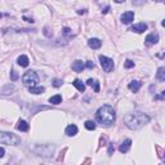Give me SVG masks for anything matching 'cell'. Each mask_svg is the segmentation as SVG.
I'll return each instance as SVG.
<instances>
[{
  "label": "cell",
  "mask_w": 165,
  "mask_h": 165,
  "mask_svg": "<svg viewBox=\"0 0 165 165\" xmlns=\"http://www.w3.org/2000/svg\"><path fill=\"white\" fill-rule=\"evenodd\" d=\"M150 121V116L146 115L143 112H133V113H128L124 117V123L131 130H137L141 129L142 126H144L147 123Z\"/></svg>",
  "instance_id": "6da1fadb"
},
{
  "label": "cell",
  "mask_w": 165,
  "mask_h": 165,
  "mask_svg": "<svg viewBox=\"0 0 165 165\" xmlns=\"http://www.w3.org/2000/svg\"><path fill=\"white\" fill-rule=\"evenodd\" d=\"M95 120L105 126H111L116 120L115 110H113L110 105H103L102 107H99L97 110Z\"/></svg>",
  "instance_id": "7a4b0ae2"
},
{
  "label": "cell",
  "mask_w": 165,
  "mask_h": 165,
  "mask_svg": "<svg viewBox=\"0 0 165 165\" xmlns=\"http://www.w3.org/2000/svg\"><path fill=\"white\" fill-rule=\"evenodd\" d=\"M21 138L17 137L13 133H8V131H0V143L8 144V146H15L19 144Z\"/></svg>",
  "instance_id": "3957f363"
},
{
  "label": "cell",
  "mask_w": 165,
  "mask_h": 165,
  "mask_svg": "<svg viewBox=\"0 0 165 165\" xmlns=\"http://www.w3.org/2000/svg\"><path fill=\"white\" fill-rule=\"evenodd\" d=\"M22 82L25 85H27L28 88H30V87H35V85L39 82L38 74H36L35 71H27L22 76Z\"/></svg>",
  "instance_id": "277c9868"
},
{
  "label": "cell",
  "mask_w": 165,
  "mask_h": 165,
  "mask_svg": "<svg viewBox=\"0 0 165 165\" xmlns=\"http://www.w3.org/2000/svg\"><path fill=\"white\" fill-rule=\"evenodd\" d=\"M99 61H101V66L105 70L106 72H111L113 70V61L111 58L106 56H99Z\"/></svg>",
  "instance_id": "5b68a950"
},
{
  "label": "cell",
  "mask_w": 165,
  "mask_h": 165,
  "mask_svg": "<svg viewBox=\"0 0 165 165\" xmlns=\"http://www.w3.org/2000/svg\"><path fill=\"white\" fill-rule=\"evenodd\" d=\"M159 34L156 32H152V34H148L146 38V40H144V43H146L147 46H151V45H155V44L159 43Z\"/></svg>",
  "instance_id": "8992f818"
},
{
  "label": "cell",
  "mask_w": 165,
  "mask_h": 165,
  "mask_svg": "<svg viewBox=\"0 0 165 165\" xmlns=\"http://www.w3.org/2000/svg\"><path fill=\"white\" fill-rule=\"evenodd\" d=\"M133 19H134V12H125L124 14H121V22H123L124 25L131 23Z\"/></svg>",
  "instance_id": "52a82bcc"
},
{
  "label": "cell",
  "mask_w": 165,
  "mask_h": 165,
  "mask_svg": "<svg viewBox=\"0 0 165 165\" xmlns=\"http://www.w3.org/2000/svg\"><path fill=\"white\" fill-rule=\"evenodd\" d=\"M88 45H89L92 49H99L101 46H102V41L97 38H93V39H89V40H88Z\"/></svg>",
  "instance_id": "ba28073f"
},
{
  "label": "cell",
  "mask_w": 165,
  "mask_h": 165,
  "mask_svg": "<svg viewBox=\"0 0 165 165\" xmlns=\"http://www.w3.org/2000/svg\"><path fill=\"white\" fill-rule=\"evenodd\" d=\"M146 30H147V25H146V23H143V22L137 23V25H134L133 27L130 28V31H134V32H138V34L144 32Z\"/></svg>",
  "instance_id": "9c48e42d"
},
{
  "label": "cell",
  "mask_w": 165,
  "mask_h": 165,
  "mask_svg": "<svg viewBox=\"0 0 165 165\" xmlns=\"http://www.w3.org/2000/svg\"><path fill=\"white\" fill-rule=\"evenodd\" d=\"M130 146H131V141H130V139H125V141L120 144V147H119V151H120L121 154H125V152L129 151Z\"/></svg>",
  "instance_id": "30bf717a"
},
{
  "label": "cell",
  "mask_w": 165,
  "mask_h": 165,
  "mask_svg": "<svg viewBox=\"0 0 165 165\" xmlns=\"http://www.w3.org/2000/svg\"><path fill=\"white\" fill-rule=\"evenodd\" d=\"M53 152H54V146H44L43 147V151H40L39 154H40L41 156L49 157V156H52V155H53Z\"/></svg>",
  "instance_id": "8fae6325"
},
{
  "label": "cell",
  "mask_w": 165,
  "mask_h": 165,
  "mask_svg": "<svg viewBox=\"0 0 165 165\" xmlns=\"http://www.w3.org/2000/svg\"><path fill=\"white\" fill-rule=\"evenodd\" d=\"M85 68V64H84V62L82 61H75L74 63H72V70H74L75 72H81L82 70Z\"/></svg>",
  "instance_id": "7c38bea8"
},
{
  "label": "cell",
  "mask_w": 165,
  "mask_h": 165,
  "mask_svg": "<svg viewBox=\"0 0 165 165\" xmlns=\"http://www.w3.org/2000/svg\"><path fill=\"white\" fill-rule=\"evenodd\" d=\"M77 130H79V129H77V126L75 125V124H71V125H68L66 128V134L68 137H72V135H76L77 134Z\"/></svg>",
  "instance_id": "4fadbf2b"
},
{
  "label": "cell",
  "mask_w": 165,
  "mask_h": 165,
  "mask_svg": "<svg viewBox=\"0 0 165 165\" xmlns=\"http://www.w3.org/2000/svg\"><path fill=\"white\" fill-rule=\"evenodd\" d=\"M17 62H18V64H19L21 67H27L28 63H30V61H28V57L25 56V54H22V56L18 57Z\"/></svg>",
  "instance_id": "5bb4252c"
},
{
  "label": "cell",
  "mask_w": 165,
  "mask_h": 165,
  "mask_svg": "<svg viewBox=\"0 0 165 165\" xmlns=\"http://www.w3.org/2000/svg\"><path fill=\"white\" fill-rule=\"evenodd\" d=\"M17 129H18V130H21V131H27L28 129H30V125L27 124V121L19 120V121H18V124H17Z\"/></svg>",
  "instance_id": "9a60e30c"
},
{
  "label": "cell",
  "mask_w": 165,
  "mask_h": 165,
  "mask_svg": "<svg viewBox=\"0 0 165 165\" xmlns=\"http://www.w3.org/2000/svg\"><path fill=\"white\" fill-rule=\"evenodd\" d=\"M72 84H74V87L76 88V89L79 90V92H81V93H82V92H85V84L81 81V80H79V79H75Z\"/></svg>",
  "instance_id": "2e32d148"
},
{
  "label": "cell",
  "mask_w": 165,
  "mask_h": 165,
  "mask_svg": "<svg viewBox=\"0 0 165 165\" xmlns=\"http://www.w3.org/2000/svg\"><path fill=\"white\" fill-rule=\"evenodd\" d=\"M128 88L131 90V92L137 93L139 89H141V82L135 81V80H134V81H130V82H129V85H128Z\"/></svg>",
  "instance_id": "e0dca14e"
},
{
  "label": "cell",
  "mask_w": 165,
  "mask_h": 165,
  "mask_svg": "<svg viewBox=\"0 0 165 165\" xmlns=\"http://www.w3.org/2000/svg\"><path fill=\"white\" fill-rule=\"evenodd\" d=\"M28 92L32 93V94H41V93L45 92V88L44 87H30L28 88Z\"/></svg>",
  "instance_id": "ac0fdd59"
},
{
  "label": "cell",
  "mask_w": 165,
  "mask_h": 165,
  "mask_svg": "<svg viewBox=\"0 0 165 165\" xmlns=\"http://www.w3.org/2000/svg\"><path fill=\"white\" fill-rule=\"evenodd\" d=\"M87 84L89 85V87H93V88H94V92H95V93H98V92H99V82H98L97 80H93V79H88Z\"/></svg>",
  "instance_id": "d6986e66"
},
{
  "label": "cell",
  "mask_w": 165,
  "mask_h": 165,
  "mask_svg": "<svg viewBox=\"0 0 165 165\" xmlns=\"http://www.w3.org/2000/svg\"><path fill=\"white\" fill-rule=\"evenodd\" d=\"M156 79L160 80V81H165V67H160V68L157 70Z\"/></svg>",
  "instance_id": "ffe728a7"
},
{
  "label": "cell",
  "mask_w": 165,
  "mask_h": 165,
  "mask_svg": "<svg viewBox=\"0 0 165 165\" xmlns=\"http://www.w3.org/2000/svg\"><path fill=\"white\" fill-rule=\"evenodd\" d=\"M49 102H50L52 105H59V103H62V95H59V94L53 95V97L49 98Z\"/></svg>",
  "instance_id": "44dd1931"
},
{
  "label": "cell",
  "mask_w": 165,
  "mask_h": 165,
  "mask_svg": "<svg viewBox=\"0 0 165 165\" xmlns=\"http://www.w3.org/2000/svg\"><path fill=\"white\" fill-rule=\"evenodd\" d=\"M85 128L88 129V130H94L95 129V124L93 123V121H90V120H88V121H85Z\"/></svg>",
  "instance_id": "7402d4cb"
},
{
  "label": "cell",
  "mask_w": 165,
  "mask_h": 165,
  "mask_svg": "<svg viewBox=\"0 0 165 165\" xmlns=\"http://www.w3.org/2000/svg\"><path fill=\"white\" fill-rule=\"evenodd\" d=\"M124 67H125V68H131V67H134V62L128 59V61H125V63H124Z\"/></svg>",
  "instance_id": "603a6c76"
},
{
  "label": "cell",
  "mask_w": 165,
  "mask_h": 165,
  "mask_svg": "<svg viewBox=\"0 0 165 165\" xmlns=\"http://www.w3.org/2000/svg\"><path fill=\"white\" fill-rule=\"evenodd\" d=\"M53 85H54L56 88H59V87L62 85V80H59V79H54V80H53Z\"/></svg>",
  "instance_id": "cb8c5ba5"
},
{
  "label": "cell",
  "mask_w": 165,
  "mask_h": 165,
  "mask_svg": "<svg viewBox=\"0 0 165 165\" xmlns=\"http://www.w3.org/2000/svg\"><path fill=\"white\" fill-rule=\"evenodd\" d=\"M10 79H12L13 81H15V80L18 79V74H17V72H15V71H12V72H10Z\"/></svg>",
  "instance_id": "d4e9b609"
},
{
  "label": "cell",
  "mask_w": 165,
  "mask_h": 165,
  "mask_svg": "<svg viewBox=\"0 0 165 165\" xmlns=\"http://www.w3.org/2000/svg\"><path fill=\"white\" fill-rule=\"evenodd\" d=\"M164 97H165V92H161L160 95H155V99H164Z\"/></svg>",
  "instance_id": "484cf974"
},
{
  "label": "cell",
  "mask_w": 165,
  "mask_h": 165,
  "mask_svg": "<svg viewBox=\"0 0 165 165\" xmlns=\"http://www.w3.org/2000/svg\"><path fill=\"white\" fill-rule=\"evenodd\" d=\"M85 66H87L88 68H94V63H93V62H90V61H88Z\"/></svg>",
  "instance_id": "4316f807"
},
{
  "label": "cell",
  "mask_w": 165,
  "mask_h": 165,
  "mask_svg": "<svg viewBox=\"0 0 165 165\" xmlns=\"http://www.w3.org/2000/svg\"><path fill=\"white\" fill-rule=\"evenodd\" d=\"M44 34H45L46 36H50V32H49V27L46 26V27H44Z\"/></svg>",
  "instance_id": "83f0119b"
},
{
  "label": "cell",
  "mask_w": 165,
  "mask_h": 165,
  "mask_svg": "<svg viewBox=\"0 0 165 165\" xmlns=\"http://www.w3.org/2000/svg\"><path fill=\"white\" fill-rule=\"evenodd\" d=\"M62 31H63V34H66V35H68V34L71 32V30H70L68 27H64V28H63V30H62Z\"/></svg>",
  "instance_id": "f1b7e54d"
},
{
  "label": "cell",
  "mask_w": 165,
  "mask_h": 165,
  "mask_svg": "<svg viewBox=\"0 0 165 165\" xmlns=\"http://www.w3.org/2000/svg\"><path fill=\"white\" fill-rule=\"evenodd\" d=\"M87 13V10L85 9H80V10H77V14H85Z\"/></svg>",
  "instance_id": "f546056e"
},
{
  "label": "cell",
  "mask_w": 165,
  "mask_h": 165,
  "mask_svg": "<svg viewBox=\"0 0 165 165\" xmlns=\"http://www.w3.org/2000/svg\"><path fill=\"white\" fill-rule=\"evenodd\" d=\"M23 19H25L26 22H31V23L34 22V19H32V18H27V17H23Z\"/></svg>",
  "instance_id": "4dcf8cb0"
},
{
  "label": "cell",
  "mask_w": 165,
  "mask_h": 165,
  "mask_svg": "<svg viewBox=\"0 0 165 165\" xmlns=\"http://www.w3.org/2000/svg\"><path fill=\"white\" fill-rule=\"evenodd\" d=\"M4 154H5L4 148H3V147H0V157H3V156H4Z\"/></svg>",
  "instance_id": "1f68e13d"
},
{
  "label": "cell",
  "mask_w": 165,
  "mask_h": 165,
  "mask_svg": "<svg viewBox=\"0 0 165 165\" xmlns=\"http://www.w3.org/2000/svg\"><path fill=\"white\" fill-rule=\"evenodd\" d=\"M108 9H110V7H108V5H107V7H106V8H105V9H103V10H102V13H103V14H106V13H107V12H108Z\"/></svg>",
  "instance_id": "d6a6232c"
},
{
  "label": "cell",
  "mask_w": 165,
  "mask_h": 165,
  "mask_svg": "<svg viewBox=\"0 0 165 165\" xmlns=\"http://www.w3.org/2000/svg\"><path fill=\"white\" fill-rule=\"evenodd\" d=\"M112 151H113V147H112V146H110V147H108V155L112 154Z\"/></svg>",
  "instance_id": "836d02e7"
}]
</instances>
